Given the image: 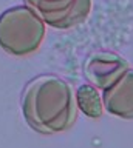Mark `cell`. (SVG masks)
Here are the masks:
<instances>
[{"mask_svg": "<svg viewBox=\"0 0 133 148\" xmlns=\"http://www.w3.org/2000/svg\"><path fill=\"white\" fill-rule=\"evenodd\" d=\"M22 111L30 127L42 134L65 131L77 116L71 86L53 74L37 76L26 83L22 92Z\"/></svg>", "mask_w": 133, "mask_h": 148, "instance_id": "1", "label": "cell"}, {"mask_svg": "<svg viewBox=\"0 0 133 148\" xmlns=\"http://www.w3.org/2000/svg\"><path fill=\"white\" fill-rule=\"evenodd\" d=\"M45 22L28 6H14L0 16V46L12 56H28L40 46Z\"/></svg>", "mask_w": 133, "mask_h": 148, "instance_id": "2", "label": "cell"}, {"mask_svg": "<svg viewBox=\"0 0 133 148\" xmlns=\"http://www.w3.org/2000/svg\"><path fill=\"white\" fill-rule=\"evenodd\" d=\"M26 5L54 28H70L87 18L91 0H25Z\"/></svg>", "mask_w": 133, "mask_h": 148, "instance_id": "3", "label": "cell"}, {"mask_svg": "<svg viewBox=\"0 0 133 148\" xmlns=\"http://www.w3.org/2000/svg\"><path fill=\"white\" fill-rule=\"evenodd\" d=\"M127 69H130V66L122 57L113 53H99L87 60L84 71L94 86L107 90Z\"/></svg>", "mask_w": 133, "mask_h": 148, "instance_id": "4", "label": "cell"}, {"mask_svg": "<svg viewBox=\"0 0 133 148\" xmlns=\"http://www.w3.org/2000/svg\"><path fill=\"white\" fill-rule=\"evenodd\" d=\"M104 108L122 119H133V69H127L113 85L104 90Z\"/></svg>", "mask_w": 133, "mask_h": 148, "instance_id": "5", "label": "cell"}, {"mask_svg": "<svg viewBox=\"0 0 133 148\" xmlns=\"http://www.w3.org/2000/svg\"><path fill=\"white\" fill-rule=\"evenodd\" d=\"M76 102L81 111L85 116H88V117L98 119L104 113V102L99 97L98 91L90 85H82L77 90Z\"/></svg>", "mask_w": 133, "mask_h": 148, "instance_id": "6", "label": "cell"}]
</instances>
